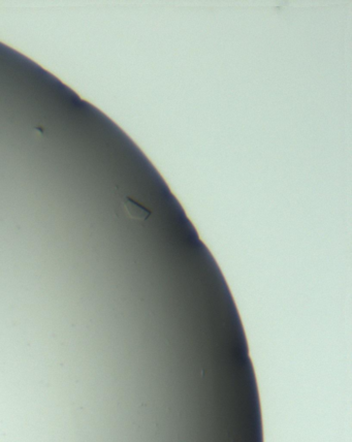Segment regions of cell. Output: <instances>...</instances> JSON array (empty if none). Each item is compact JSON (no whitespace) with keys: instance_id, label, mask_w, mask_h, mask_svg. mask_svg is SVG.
I'll return each instance as SVG.
<instances>
[{"instance_id":"6da1fadb","label":"cell","mask_w":352,"mask_h":442,"mask_svg":"<svg viewBox=\"0 0 352 442\" xmlns=\"http://www.w3.org/2000/svg\"><path fill=\"white\" fill-rule=\"evenodd\" d=\"M125 209H126L128 215L137 220H146L151 215V212L147 210L146 208L141 206L140 204L136 203L129 197H125L123 200Z\"/></svg>"}]
</instances>
